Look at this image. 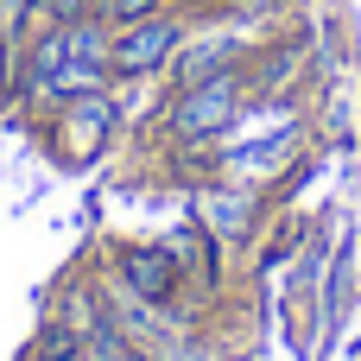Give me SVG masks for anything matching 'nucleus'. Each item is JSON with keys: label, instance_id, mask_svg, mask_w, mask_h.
I'll use <instances>...</instances> for the list:
<instances>
[{"label": "nucleus", "instance_id": "1", "mask_svg": "<svg viewBox=\"0 0 361 361\" xmlns=\"http://www.w3.org/2000/svg\"><path fill=\"white\" fill-rule=\"evenodd\" d=\"M102 82H108V25L95 13L76 25H44V38L25 57V89L70 108L76 95H95Z\"/></svg>", "mask_w": 361, "mask_h": 361}, {"label": "nucleus", "instance_id": "2", "mask_svg": "<svg viewBox=\"0 0 361 361\" xmlns=\"http://www.w3.org/2000/svg\"><path fill=\"white\" fill-rule=\"evenodd\" d=\"M241 108H247V82H241V70H216V76L178 89V102H171V133H178L184 146L222 140V133L241 121Z\"/></svg>", "mask_w": 361, "mask_h": 361}, {"label": "nucleus", "instance_id": "3", "mask_svg": "<svg viewBox=\"0 0 361 361\" xmlns=\"http://www.w3.org/2000/svg\"><path fill=\"white\" fill-rule=\"evenodd\" d=\"M184 51V19L178 13H146L133 25H114L108 38V76H152Z\"/></svg>", "mask_w": 361, "mask_h": 361}, {"label": "nucleus", "instance_id": "4", "mask_svg": "<svg viewBox=\"0 0 361 361\" xmlns=\"http://www.w3.org/2000/svg\"><path fill=\"white\" fill-rule=\"evenodd\" d=\"M121 286H127L140 305L165 311V305L178 298V254H171V247H159V241L121 247Z\"/></svg>", "mask_w": 361, "mask_h": 361}, {"label": "nucleus", "instance_id": "5", "mask_svg": "<svg viewBox=\"0 0 361 361\" xmlns=\"http://www.w3.org/2000/svg\"><path fill=\"white\" fill-rule=\"evenodd\" d=\"M171 63H178V82H203V76H216V70H235V44H228V38H209V44H184Z\"/></svg>", "mask_w": 361, "mask_h": 361}, {"label": "nucleus", "instance_id": "6", "mask_svg": "<svg viewBox=\"0 0 361 361\" xmlns=\"http://www.w3.org/2000/svg\"><path fill=\"white\" fill-rule=\"evenodd\" d=\"M89 13H95L102 25H133V19H146V13H165V0H89Z\"/></svg>", "mask_w": 361, "mask_h": 361}, {"label": "nucleus", "instance_id": "7", "mask_svg": "<svg viewBox=\"0 0 361 361\" xmlns=\"http://www.w3.org/2000/svg\"><path fill=\"white\" fill-rule=\"evenodd\" d=\"M44 19L51 25H76V19H89V0H44Z\"/></svg>", "mask_w": 361, "mask_h": 361}, {"label": "nucleus", "instance_id": "8", "mask_svg": "<svg viewBox=\"0 0 361 361\" xmlns=\"http://www.w3.org/2000/svg\"><path fill=\"white\" fill-rule=\"evenodd\" d=\"M159 361H209L203 349H171V355H159Z\"/></svg>", "mask_w": 361, "mask_h": 361}, {"label": "nucleus", "instance_id": "9", "mask_svg": "<svg viewBox=\"0 0 361 361\" xmlns=\"http://www.w3.org/2000/svg\"><path fill=\"white\" fill-rule=\"evenodd\" d=\"M127 361H159V355H127Z\"/></svg>", "mask_w": 361, "mask_h": 361}]
</instances>
